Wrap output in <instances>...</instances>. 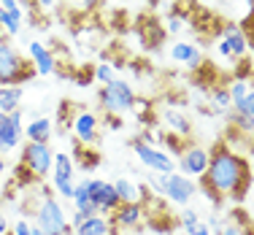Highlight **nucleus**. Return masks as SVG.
<instances>
[{
  "label": "nucleus",
  "mask_w": 254,
  "mask_h": 235,
  "mask_svg": "<svg viewBox=\"0 0 254 235\" xmlns=\"http://www.w3.org/2000/svg\"><path fill=\"white\" fill-rule=\"evenodd\" d=\"M70 127H73V141L81 146H95L100 141V117L95 111H87V108L76 111Z\"/></svg>",
  "instance_id": "nucleus-10"
},
{
  "label": "nucleus",
  "mask_w": 254,
  "mask_h": 235,
  "mask_svg": "<svg viewBox=\"0 0 254 235\" xmlns=\"http://www.w3.org/2000/svg\"><path fill=\"white\" fill-rule=\"evenodd\" d=\"M249 89H254V73H252V78H249Z\"/></svg>",
  "instance_id": "nucleus-46"
},
{
  "label": "nucleus",
  "mask_w": 254,
  "mask_h": 235,
  "mask_svg": "<svg viewBox=\"0 0 254 235\" xmlns=\"http://www.w3.org/2000/svg\"><path fill=\"white\" fill-rule=\"evenodd\" d=\"M219 235H254V225H233V222H227Z\"/></svg>",
  "instance_id": "nucleus-31"
},
{
  "label": "nucleus",
  "mask_w": 254,
  "mask_h": 235,
  "mask_svg": "<svg viewBox=\"0 0 254 235\" xmlns=\"http://www.w3.org/2000/svg\"><path fill=\"white\" fill-rule=\"evenodd\" d=\"M84 219H87V214H84V211H73V214H70V227L76 230V227L81 225Z\"/></svg>",
  "instance_id": "nucleus-39"
},
{
  "label": "nucleus",
  "mask_w": 254,
  "mask_h": 235,
  "mask_svg": "<svg viewBox=\"0 0 254 235\" xmlns=\"http://www.w3.org/2000/svg\"><path fill=\"white\" fill-rule=\"evenodd\" d=\"M171 59L195 70V68H200V65H203V52H200V46H195V44L176 41V44L171 46Z\"/></svg>",
  "instance_id": "nucleus-14"
},
{
  "label": "nucleus",
  "mask_w": 254,
  "mask_h": 235,
  "mask_svg": "<svg viewBox=\"0 0 254 235\" xmlns=\"http://www.w3.org/2000/svg\"><path fill=\"white\" fill-rule=\"evenodd\" d=\"M114 65L111 62H98L95 65V81H100V84H108V81H114Z\"/></svg>",
  "instance_id": "nucleus-29"
},
{
  "label": "nucleus",
  "mask_w": 254,
  "mask_h": 235,
  "mask_svg": "<svg viewBox=\"0 0 254 235\" xmlns=\"http://www.w3.org/2000/svg\"><path fill=\"white\" fill-rule=\"evenodd\" d=\"M114 192H117L119 203H141L149 192H143V186H138L130 178H117L114 181Z\"/></svg>",
  "instance_id": "nucleus-19"
},
{
  "label": "nucleus",
  "mask_w": 254,
  "mask_h": 235,
  "mask_svg": "<svg viewBox=\"0 0 254 235\" xmlns=\"http://www.w3.org/2000/svg\"><path fill=\"white\" fill-rule=\"evenodd\" d=\"M227 92H230V103H233V111L244 103L246 92H249V81L246 78H233V81L227 84Z\"/></svg>",
  "instance_id": "nucleus-25"
},
{
  "label": "nucleus",
  "mask_w": 254,
  "mask_h": 235,
  "mask_svg": "<svg viewBox=\"0 0 254 235\" xmlns=\"http://www.w3.org/2000/svg\"><path fill=\"white\" fill-rule=\"evenodd\" d=\"M11 233H14V235H33V225H30L27 219H19V222L14 225V230H11Z\"/></svg>",
  "instance_id": "nucleus-35"
},
{
  "label": "nucleus",
  "mask_w": 254,
  "mask_h": 235,
  "mask_svg": "<svg viewBox=\"0 0 254 235\" xmlns=\"http://www.w3.org/2000/svg\"><path fill=\"white\" fill-rule=\"evenodd\" d=\"M33 235H46V233L41 230V227H35V225H33Z\"/></svg>",
  "instance_id": "nucleus-44"
},
{
  "label": "nucleus",
  "mask_w": 254,
  "mask_h": 235,
  "mask_svg": "<svg viewBox=\"0 0 254 235\" xmlns=\"http://www.w3.org/2000/svg\"><path fill=\"white\" fill-rule=\"evenodd\" d=\"M5 171H8V165H5V160H3V157H0V181H3Z\"/></svg>",
  "instance_id": "nucleus-43"
},
{
  "label": "nucleus",
  "mask_w": 254,
  "mask_h": 235,
  "mask_svg": "<svg viewBox=\"0 0 254 235\" xmlns=\"http://www.w3.org/2000/svg\"><path fill=\"white\" fill-rule=\"evenodd\" d=\"M22 138H25V127H22V111L16 108V111L8 114V124L0 130V141H3L5 152H11V149H16L22 143Z\"/></svg>",
  "instance_id": "nucleus-15"
},
{
  "label": "nucleus",
  "mask_w": 254,
  "mask_h": 235,
  "mask_svg": "<svg viewBox=\"0 0 254 235\" xmlns=\"http://www.w3.org/2000/svg\"><path fill=\"white\" fill-rule=\"evenodd\" d=\"M165 30H168V33H173V35L181 33V30H184V19H181V16H176V14H173V16H168Z\"/></svg>",
  "instance_id": "nucleus-34"
},
{
  "label": "nucleus",
  "mask_w": 254,
  "mask_h": 235,
  "mask_svg": "<svg viewBox=\"0 0 254 235\" xmlns=\"http://www.w3.org/2000/svg\"><path fill=\"white\" fill-rule=\"evenodd\" d=\"M176 222H179V230H181V233H190L192 227H195L197 222H200V214H197L195 208L187 206V208H181V214H179V219H176Z\"/></svg>",
  "instance_id": "nucleus-26"
},
{
  "label": "nucleus",
  "mask_w": 254,
  "mask_h": 235,
  "mask_svg": "<svg viewBox=\"0 0 254 235\" xmlns=\"http://www.w3.org/2000/svg\"><path fill=\"white\" fill-rule=\"evenodd\" d=\"M70 157H73L76 168H81V171H95L98 162H100V154L95 152V149H89V146H81V143H76V146H73V154H70Z\"/></svg>",
  "instance_id": "nucleus-23"
},
{
  "label": "nucleus",
  "mask_w": 254,
  "mask_h": 235,
  "mask_svg": "<svg viewBox=\"0 0 254 235\" xmlns=\"http://www.w3.org/2000/svg\"><path fill=\"white\" fill-rule=\"evenodd\" d=\"M27 57L33 59V70L38 76H52L57 73V57L49 46H44L41 41H30L27 44Z\"/></svg>",
  "instance_id": "nucleus-12"
},
{
  "label": "nucleus",
  "mask_w": 254,
  "mask_h": 235,
  "mask_svg": "<svg viewBox=\"0 0 254 235\" xmlns=\"http://www.w3.org/2000/svg\"><path fill=\"white\" fill-rule=\"evenodd\" d=\"M165 235H181L179 230H171V233H165Z\"/></svg>",
  "instance_id": "nucleus-47"
},
{
  "label": "nucleus",
  "mask_w": 254,
  "mask_h": 235,
  "mask_svg": "<svg viewBox=\"0 0 254 235\" xmlns=\"http://www.w3.org/2000/svg\"><path fill=\"white\" fill-rule=\"evenodd\" d=\"M208 162H211V149L197 146V143H187L184 152L179 154V173H184L190 178H200L208 171Z\"/></svg>",
  "instance_id": "nucleus-9"
},
{
  "label": "nucleus",
  "mask_w": 254,
  "mask_h": 235,
  "mask_svg": "<svg viewBox=\"0 0 254 235\" xmlns=\"http://www.w3.org/2000/svg\"><path fill=\"white\" fill-rule=\"evenodd\" d=\"M162 143H165V146L171 149V157H173V160H179V154L184 152V146H187L184 138L173 135V132H165V141H162Z\"/></svg>",
  "instance_id": "nucleus-28"
},
{
  "label": "nucleus",
  "mask_w": 254,
  "mask_h": 235,
  "mask_svg": "<svg viewBox=\"0 0 254 235\" xmlns=\"http://www.w3.org/2000/svg\"><path fill=\"white\" fill-rule=\"evenodd\" d=\"M108 219H111L117 233L119 230H135V227L143 225V208H141V203H119V208Z\"/></svg>",
  "instance_id": "nucleus-13"
},
{
  "label": "nucleus",
  "mask_w": 254,
  "mask_h": 235,
  "mask_svg": "<svg viewBox=\"0 0 254 235\" xmlns=\"http://www.w3.org/2000/svg\"><path fill=\"white\" fill-rule=\"evenodd\" d=\"M33 65L16 52V46L8 41V35H0V84H25L33 78Z\"/></svg>",
  "instance_id": "nucleus-2"
},
{
  "label": "nucleus",
  "mask_w": 254,
  "mask_h": 235,
  "mask_svg": "<svg viewBox=\"0 0 254 235\" xmlns=\"http://www.w3.org/2000/svg\"><path fill=\"white\" fill-rule=\"evenodd\" d=\"M130 146H132V152H135V157H138V160H141L152 173H162V176H168V173L176 171V160H173V157L168 154L165 149L152 146V143L141 141V138H132Z\"/></svg>",
  "instance_id": "nucleus-7"
},
{
  "label": "nucleus",
  "mask_w": 254,
  "mask_h": 235,
  "mask_svg": "<svg viewBox=\"0 0 254 235\" xmlns=\"http://www.w3.org/2000/svg\"><path fill=\"white\" fill-rule=\"evenodd\" d=\"M238 114H249V117H254V89H249L244 98V103H241L238 108H235Z\"/></svg>",
  "instance_id": "nucleus-32"
},
{
  "label": "nucleus",
  "mask_w": 254,
  "mask_h": 235,
  "mask_svg": "<svg viewBox=\"0 0 254 235\" xmlns=\"http://www.w3.org/2000/svg\"><path fill=\"white\" fill-rule=\"evenodd\" d=\"M205 225H208V230H211V233H214V235H219V233H222V227H225V225H227V222H222V219H219V216H216V214H214V216H211V219H208V222H205Z\"/></svg>",
  "instance_id": "nucleus-37"
},
{
  "label": "nucleus",
  "mask_w": 254,
  "mask_h": 235,
  "mask_svg": "<svg viewBox=\"0 0 254 235\" xmlns=\"http://www.w3.org/2000/svg\"><path fill=\"white\" fill-rule=\"evenodd\" d=\"M197 195V184L195 178L184 176V173H168L165 176V200H171L173 206L187 208L192 203V197Z\"/></svg>",
  "instance_id": "nucleus-8"
},
{
  "label": "nucleus",
  "mask_w": 254,
  "mask_h": 235,
  "mask_svg": "<svg viewBox=\"0 0 254 235\" xmlns=\"http://www.w3.org/2000/svg\"><path fill=\"white\" fill-rule=\"evenodd\" d=\"M25 135L30 143H49L54 135V122L49 117H35L25 127Z\"/></svg>",
  "instance_id": "nucleus-16"
},
{
  "label": "nucleus",
  "mask_w": 254,
  "mask_h": 235,
  "mask_svg": "<svg viewBox=\"0 0 254 235\" xmlns=\"http://www.w3.org/2000/svg\"><path fill=\"white\" fill-rule=\"evenodd\" d=\"M33 181H35V176L27 171L25 165L16 168V184H19V186H27V184H33Z\"/></svg>",
  "instance_id": "nucleus-33"
},
{
  "label": "nucleus",
  "mask_w": 254,
  "mask_h": 235,
  "mask_svg": "<svg viewBox=\"0 0 254 235\" xmlns=\"http://www.w3.org/2000/svg\"><path fill=\"white\" fill-rule=\"evenodd\" d=\"M33 219H35L33 225L41 227L46 235H70V230H73L68 216H65V208L54 200V195L41 197L38 208L33 211Z\"/></svg>",
  "instance_id": "nucleus-4"
},
{
  "label": "nucleus",
  "mask_w": 254,
  "mask_h": 235,
  "mask_svg": "<svg viewBox=\"0 0 254 235\" xmlns=\"http://www.w3.org/2000/svg\"><path fill=\"white\" fill-rule=\"evenodd\" d=\"M222 38L227 41L230 52H233V59H244L246 54H249V38H246V33H244L241 27L227 25V27H225V35H222Z\"/></svg>",
  "instance_id": "nucleus-18"
},
{
  "label": "nucleus",
  "mask_w": 254,
  "mask_h": 235,
  "mask_svg": "<svg viewBox=\"0 0 254 235\" xmlns=\"http://www.w3.org/2000/svg\"><path fill=\"white\" fill-rule=\"evenodd\" d=\"M230 122H233V127L238 130V132H254V117H249V114H238V111H233V117H230Z\"/></svg>",
  "instance_id": "nucleus-27"
},
{
  "label": "nucleus",
  "mask_w": 254,
  "mask_h": 235,
  "mask_svg": "<svg viewBox=\"0 0 254 235\" xmlns=\"http://www.w3.org/2000/svg\"><path fill=\"white\" fill-rule=\"evenodd\" d=\"M216 49H219V54H222V57H230V59H233V52H230V46H227V41H225V38H219V44H216Z\"/></svg>",
  "instance_id": "nucleus-40"
},
{
  "label": "nucleus",
  "mask_w": 254,
  "mask_h": 235,
  "mask_svg": "<svg viewBox=\"0 0 254 235\" xmlns=\"http://www.w3.org/2000/svg\"><path fill=\"white\" fill-rule=\"evenodd\" d=\"M63 3H68V5H78L81 0H63Z\"/></svg>",
  "instance_id": "nucleus-45"
},
{
  "label": "nucleus",
  "mask_w": 254,
  "mask_h": 235,
  "mask_svg": "<svg viewBox=\"0 0 254 235\" xmlns=\"http://www.w3.org/2000/svg\"><path fill=\"white\" fill-rule=\"evenodd\" d=\"M87 189H89V200H92V208L98 214L108 216L119 208V197L114 192L111 181H100V178H87Z\"/></svg>",
  "instance_id": "nucleus-11"
},
{
  "label": "nucleus",
  "mask_w": 254,
  "mask_h": 235,
  "mask_svg": "<svg viewBox=\"0 0 254 235\" xmlns=\"http://www.w3.org/2000/svg\"><path fill=\"white\" fill-rule=\"evenodd\" d=\"M8 233V219H5V214H0V235Z\"/></svg>",
  "instance_id": "nucleus-42"
},
{
  "label": "nucleus",
  "mask_w": 254,
  "mask_h": 235,
  "mask_svg": "<svg viewBox=\"0 0 254 235\" xmlns=\"http://www.w3.org/2000/svg\"><path fill=\"white\" fill-rule=\"evenodd\" d=\"M22 87L16 84H0V111L3 114H11L22 106Z\"/></svg>",
  "instance_id": "nucleus-21"
},
{
  "label": "nucleus",
  "mask_w": 254,
  "mask_h": 235,
  "mask_svg": "<svg viewBox=\"0 0 254 235\" xmlns=\"http://www.w3.org/2000/svg\"><path fill=\"white\" fill-rule=\"evenodd\" d=\"M22 165L35 176V181H44L52 176V165H54V152L49 143H25L22 146Z\"/></svg>",
  "instance_id": "nucleus-6"
},
{
  "label": "nucleus",
  "mask_w": 254,
  "mask_h": 235,
  "mask_svg": "<svg viewBox=\"0 0 254 235\" xmlns=\"http://www.w3.org/2000/svg\"><path fill=\"white\" fill-rule=\"evenodd\" d=\"M111 235H117V233H111Z\"/></svg>",
  "instance_id": "nucleus-50"
},
{
  "label": "nucleus",
  "mask_w": 254,
  "mask_h": 235,
  "mask_svg": "<svg viewBox=\"0 0 254 235\" xmlns=\"http://www.w3.org/2000/svg\"><path fill=\"white\" fill-rule=\"evenodd\" d=\"M200 186L211 203L222 206L225 200L241 203L252 186V168L244 154L233 152L227 143H216L211 149L208 171L200 176Z\"/></svg>",
  "instance_id": "nucleus-1"
},
{
  "label": "nucleus",
  "mask_w": 254,
  "mask_h": 235,
  "mask_svg": "<svg viewBox=\"0 0 254 235\" xmlns=\"http://www.w3.org/2000/svg\"><path fill=\"white\" fill-rule=\"evenodd\" d=\"M0 8H5V11H19V0H0Z\"/></svg>",
  "instance_id": "nucleus-41"
},
{
  "label": "nucleus",
  "mask_w": 254,
  "mask_h": 235,
  "mask_svg": "<svg viewBox=\"0 0 254 235\" xmlns=\"http://www.w3.org/2000/svg\"><path fill=\"white\" fill-rule=\"evenodd\" d=\"M57 3H60V0H33V5L38 11H44V14H46V11H54V8H57Z\"/></svg>",
  "instance_id": "nucleus-36"
},
{
  "label": "nucleus",
  "mask_w": 254,
  "mask_h": 235,
  "mask_svg": "<svg viewBox=\"0 0 254 235\" xmlns=\"http://www.w3.org/2000/svg\"><path fill=\"white\" fill-rule=\"evenodd\" d=\"M187 235H214V233L208 230V225H205V222H197V225L192 227V230L187 233Z\"/></svg>",
  "instance_id": "nucleus-38"
},
{
  "label": "nucleus",
  "mask_w": 254,
  "mask_h": 235,
  "mask_svg": "<svg viewBox=\"0 0 254 235\" xmlns=\"http://www.w3.org/2000/svg\"><path fill=\"white\" fill-rule=\"evenodd\" d=\"M162 119H165L168 130H171L173 135H179V138H192V122L184 117V114H179L176 108H165V111H162Z\"/></svg>",
  "instance_id": "nucleus-20"
},
{
  "label": "nucleus",
  "mask_w": 254,
  "mask_h": 235,
  "mask_svg": "<svg viewBox=\"0 0 254 235\" xmlns=\"http://www.w3.org/2000/svg\"><path fill=\"white\" fill-rule=\"evenodd\" d=\"M5 152V146H3V141H0V154H3Z\"/></svg>",
  "instance_id": "nucleus-48"
},
{
  "label": "nucleus",
  "mask_w": 254,
  "mask_h": 235,
  "mask_svg": "<svg viewBox=\"0 0 254 235\" xmlns=\"http://www.w3.org/2000/svg\"><path fill=\"white\" fill-rule=\"evenodd\" d=\"M211 106H214L216 114H227L233 103H230V92H227V84H219V87L211 89Z\"/></svg>",
  "instance_id": "nucleus-24"
},
{
  "label": "nucleus",
  "mask_w": 254,
  "mask_h": 235,
  "mask_svg": "<svg viewBox=\"0 0 254 235\" xmlns=\"http://www.w3.org/2000/svg\"><path fill=\"white\" fill-rule=\"evenodd\" d=\"M52 189L65 200H73L76 189V162L68 152H54V165H52Z\"/></svg>",
  "instance_id": "nucleus-5"
},
{
  "label": "nucleus",
  "mask_w": 254,
  "mask_h": 235,
  "mask_svg": "<svg viewBox=\"0 0 254 235\" xmlns=\"http://www.w3.org/2000/svg\"><path fill=\"white\" fill-rule=\"evenodd\" d=\"M22 22H25L22 8H19V11H5V8H0V33H3V35H8V38L19 35Z\"/></svg>",
  "instance_id": "nucleus-22"
},
{
  "label": "nucleus",
  "mask_w": 254,
  "mask_h": 235,
  "mask_svg": "<svg viewBox=\"0 0 254 235\" xmlns=\"http://www.w3.org/2000/svg\"><path fill=\"white\" fill-rule=\"evenodd\" d=\"M252 208H254V203H252Z\"/></svg>",
  "instance_id": "nucleus-49"
},
{
  "label": "nucleus",
  "mask_w": 254,
  "mask_h": 235,
  "mask_svg": "<svg viewBox=\"0 0 254 235\" xmlns=\"http://www.w3.org/2000/svg\"><path fill=\"white\" fill-rule=\"evenodd\" d=\"M149 189L157 197H165V176L162 173H149Z\"/></svg>",
  "instance_id": "nucleus-30"
},
{
  "label": "nucleus",
  "mask_w": 254,
  "mask_h": 235,
  "mask_svg": "<svg viewBox=\"0 0 254 235\" xmlns=\"http://www.w3.org/2000/svg\"><path fill=\"white\" fill-rule=\"evenodd\" d=\"M135 89H132V84H127L125 78H114V81L103 84L100 92H98V103L106 114H111V117H122V114L132 111V106H135Z\"/></svg>",
  "instance_id": "nucleus-3"
},
{
  "label": "nucleus",
  "mask_w": 254,
  "mask_h": 235,
  "mask_svg": "<svg viewBox=\"0 0 254 235\" xmlns=\"http://www.w3.org/2000/svg\"><path fill=\"white\" fill-rule=\"evenodd\" d=\"M73 233L76 235H111V233H117V230H114V225H111V219H108V216L92 214V216H87V219H84Z\"/></svg>",
  "instance_id": "nucleus-17"
}]
</instances>
